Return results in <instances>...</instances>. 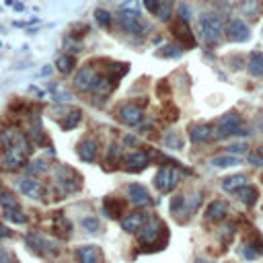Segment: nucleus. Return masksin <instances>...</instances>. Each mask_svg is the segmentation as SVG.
Returning <instances> with one entry per match:
<instances>
[{
  "label": "nucleus",
  "mask_w": 263,
  "mask_h": 263,
  "mask_svg": "<svg viewBox=\"0 0 263 263\" xmlns=\"http://www.w3.org/2000/svg\"><path fill=\"white\" fill-rule=\"evenodd\" d=\"M29 152H31V144H29V140L25 138V136L21 134L13 146L4 148V161L2 163H4L6 169H13L15 171V169L25 165Z\"/></svg>",
  "instance_id": "obj_1"
},
{
  "label": "nucleus",
  "mask_w": 263,
  "mask_h": 263,
  "mask_svg": "<svg viewBox=\"0 0 263 263\" xmlns=\"http://www.w3.org/2000/svg\"><path fill=\"white\" fill-rule=\"evenodd\" d=\"M105 78L99 76V72L93 66H83L81 70L74 74V88L81 90V93H88V90H99L105 87Z\"/></svg>",
  "instance_id": "obj_2"
},
{
  "label": "nucleus",
  "mask_w": 263,
  "mask_h": 263,
  "mask_svg": "<svg viewBox=\"0 0 263 263\" xmlns=\"http://www.w3.org/2000/svg\"><path fill=\"white\" fill-rule=\"evenodd\" d=\"M200 29H202V35H204V41L208 45H216L222 37V21L218 15L214 13H204L200 15Z\"/></svg>",
  "instance_id": "obj_3"
},
{
  "label": "nucleus",
  "mask_w": 263,
  "mask_h": 263,
  "mask_svg": "<svg viewBox=\"0 0 263 263\" xmlns=\"http://www.w3.org/2000/svg\"><path fill=\"white\" fill-rule=\"evenodd\" d=\"M224 35L228 41H234V43H245L251 39V31H249V25L243 21V19H228V23L224 25Z\"/></svg>",
  "instance_id": "obj_4"
},
{
  "label": "nucleus",
  "mask_w": 263,
  "mask_h": 263,
  "mask_svg": "<svg viewBox=\"0 0 263 263\" xmlns=\"http://www.w3.org/2000/svg\"><path fill=\"white\" fill-rule=\"evenodd\" d=\"M56 181H58V185L68 193L78 191L83 187L81 175H78L74 169H68V167H58V171H56Z\"/></svg>",
  "instance_id": "obj_5"
},
{
  "label": "nucleus",
  "mask_w": 263,
  "mask_h": 263,
  "mask_svg": "<svg viewBox=\"0 0 263 263\" xmlns=\"http://www.w3.org/2000/svg\"><path fill=\"white\" fill-rule=\"evenodd\" d=\"M177 183H179V171L175 167H161L158 169V173L154 177V185L158 191H173L177 187Z\"/></svg>",
  "instance_id": "obj_6"
},
{
  "label": "nucleus",
  "mask_w": 263,
  "mask_h": 263,
  "mask_svg": "<svg viewBox=\"0 0 263 263\" xmlns=\"http://www.w3.org/2000/svg\"><path fill=\"white\" fill-rule=\"evenodd\" d=\"M171 31H173L175 39L183 45V48H196V45H198V39H196V35H193V31L189 27V21H183V19L173 21Z\"/></svg>",
  "instance_id": "obj_7"
},
{
  "label": "nucleus",
  "mask_w": 263,
  "mask_h": 263,
  "mask_svg": "<svg viewBox=\"0 0 263 263\" xmlns=\"http://www.w3.org/2000/svg\"><path fill=\"white\" fill-rule=\"evenodd\" d=\"M238 125H241V116H238V113H234V111L226 113V116L220 119V123H218L216 136H218V138H226V136H231V134H236Z\"/></svg>",
  "instance_id": "obj_8"
},
{
  "label": "nucleus",
  "mask_w": 263,
  "mask_h": 263,
  "mask_svg": "<svg viewBox=\"0 0 263 263\" xmlns=\"http://www.w3.org/2000/svg\"><path fill=\"white\" fill-rule=\"evenodd\" d=\"M119 25L123 31L134 33V35H140L142 33V23H140V15L136 10H121L119 13Z\"/></svg>",
  "instance_id": "obj_9"
},
{
  "label": "nucleus",
  "mask_w": 263,
  "mask_h": 263,
  "mask_svg": "<svg viewBox=\"0 0 263 263\" xmlns=\"http://www.w3.org/2000/svg\"><path fill=\"white\" fill-rule=\"evenodd\" d=\"M142 109L134 103H125V105L119 109V121L125 125H138L142 123Z\"/></svg>",
  "instance_id": "obj_10"
},
{
  "label": "nucleus",
  "mask_w": 263,
  "mask_h": 263,
  "mask_svg": "<svg viewBox=\"0 0 263 263\" xmlns=\"http://www.w3.org/2000/svg\"><path fill=\"white\" fill-rule=\"evenodd\" d=\"M97 152H99V144L95 138H85L76 146V154L81 156L85 163H93L97 158Z\"/></svg>",
  "instance_id": "obj_11"
},
{
  "label": "nucleus",
  "mask_w": 263,
  "mask_h": 263,
  "mask_svg": "<svg viewBox=\"0 0 263 263\" xmlns=\"http://www.w3.org/2000/svg\"><path fill=\"white\" fill-rule=\"evenodd\" d=\"M138 233H140V243L142 245H152V243H156L158 234L165 233V226L156 224V222H146Z\"/></svg>",
  "instance_id": "obj_12"
},
{
  "label": "nucleus",
  "mask_w": 263,
  "mask_h": 263,
  "mask_svg": "<svg viewBox=\"0 0 263 263\" xmlns=\"http://www.w3.org/2000/svg\"><path fill=\"white\" fill-rule=\"evenodd\" d=\"M146 222H148V214L146 212H134V214H128L121 220V228L123 231H128V233H138Z\"/></svg>",
  "instance_id": "obj_13"
},
{
  "label": "nucleus",
  "mask_w": 263,
  "mask_h": 263,
  "mask_svg": "<svg viewBox=\"0 0 263 263\" xmlns=\"http://www.w3.org/2000/svg\"><path fill=\"white\" fill-rule=\"evenodd\" d=\"M128 198L132 200L134 205H148L152 202L150 193L146 191L144 185H140V183H132V185L128 187Z\"/></svg>",
  "instance_id": "obj_14"
},
{
  "label": "nucleus",
  "mask_w": 263,
  "mask_h": 263,
  "mask_svg": "<svg viewBox=\"0 0 263 263\" xmlns=\"http://www.w3.org/2000/svg\"><path fill=\"white\" fill-rule=\"evenodd\" d=\"M76 257L81 263H101V249L97 245H83L76 249Z\"/></svg>",
  "instance_id": "obj_15"
},
{
  "label": "nucleus",
  "mask_w": 263,
  "mask_h": 263,
  "mask_svg": "<svg viewBox=\"0 0 263 263\" xmlns=\"http://www.w3.org/2000/svg\"><path fill=\"white\" fill-rule=\"evenodd\" d=\"M19 189L25 193V196L33 198V200H41L43 196V187H41V183L35 181V179H31V177H25V179H21L19 181Z\"/></svg>",
  "instance_id": "obj_16"
},
{
  "label": "nucleus",
  "mask_w": 263,
  "mask_h": 263,
  "mask_svg": "<svg viewBox=\"0 0 263 263\" xmlns=\"http://www.w3.org/2000/svg\"><path fill=\"white\" fill-rule=\"evenodd\" d=\"M189 138H191V142H196V144L210 140L212 138V128L208 123H193L189 128Z\"/></svg>",
  "instance_id": "obj_17"
},
{
  "label": "nucleus",
  "mask_w": 263,
  "mask_h": 263,
  "mask_svg": "<svg viewBox=\"0 0 263 263\" xmlns=\"http://www.w3.org/2000/svg\"><path fill=\"white\" fill-rule=\"evenodd\" d=\"M247 70L253 78H261L263 76V52L255 50L253 54L249 56V64H247Z\"/></svg>",
  "instance_id": "obj_18"
},
{
  "label": "nucleus",
  "mask_w": 263,
  "mask_h": 263,
  "mask_svg": "<svg viewBox=\"0 0 263 263\" xmlns=\"http://www.w3.org/2000/svg\"><path fill=\"white\" fill-rule=\"evenodd\" d=\"M125 165H128L130 171H142L148 167V154L138 150V152H132L125 156Z\"/></svg>",
  "instance_id": "obj_19"
},
{
  "label": "nucleus",
  "mask_w": 263,
  "mask_h": 263,
  "mask_svg": "<svg viewBox=\"0 0 263 263\" xmlns=\"http://www.w3.org/2000/svg\"><path fill=\"white\" fill-rule=\"evenodd\" d=\"M212 167L216 169H228V167H236V165H241V158H238L236 154H231V152H226V154H218V156H214L212 161H210Z\"/></svg>",
  "instance_id": "obj_20"
},
{
  "label": "nucleus",
  "mask_w": 263,
  "mask_h": 263,
  "mask_svg": "<svg viewBox=\"0 0 263 263\" xmlns=\"http://www.w3.org/2000/svg\"><path fill=\"white\" fill-rule=\"evenodd\" d=\"M224 214H226V204L216 200L208 205V210H205V218H208L210 222H218V220L224 218Z\"/></svg>",
  "instance_id": "obj_21"
},
{
  "label": "nucleus",
  "mask_w": 263,
  "mask_h": 263,
  "mask_svg": "<svg viewBox=\"0 0 263 263\" xmlns=\"http://www.w3.org/2000/svg\"><path fill=\"white\" fill-rule=\"evenodd\" d=\"M236 198H238V202H243L245 205H253V204L257 202V198H259V193H257L255 187L243 185V187L236 189Z\"/></svg>",
  "instance_id": "obj_22"
},
{
  "label": "nucleus",
  "mask_w": 263,
  "mask_h": 263,
  "mask_svg": "<svg viewBox=\"0 0 263 263\" xmlns=\"http://www.w3.org/2000/svg\"><path fill=\"white\" fill-rule=\"evenodd\" d=\"M74 66H76V60L70 54H62V56H58V60H56V68H58V72H62V74H70L74 70Z\"/></svg>",
  "instance_id": "obj_23"
},
{
  "label": "nucleus",
  "mask_w": 263,
  "mask_h": 263,
  "mask_svg": "<svg viewBox=\"0 0 263 263\" xmlns=\"http://www.w3.org/2000/svg\"><path fill=\"white\" fill-rule=\"evenodd\" d=\"M243 185H247V175H233V177L222 179V189L224 191H236Z\"/></svg>",
  "instance_id": "obj_24"
},
{
  "label": "nucleus",
  "mask_w": 263,
  "mask_h": 263,
  "mask_svg": "<svg viewBox=\"0 0 263 263\" xmlns=\"http://www.w3.org/2000/svg\"><path fill=\"white\" fill-rule=\"evenodd\" d=\"M123 202L117 198H107L105 200V214H109V218H117L119 214H123Z\"/></svg>",
  "instance_id": "obj_25"
},
{
  "label": "nucleus",
  "mask_w": 263,
  "mask_h": 263,
  "mask_svg": "<svg viewBox=\"0 0 263 263\" xmlns=\"http://www.w3.org/2000/svg\"><path fill=\"white\" fill-rule=\"evenodd\" d=\"M183 52L185 50H183L181 43H167L158 50V56H161V58H181Z\"/></svg>",
  "instance_id": "obj_26"
},
{
  "label": "nucleus",
  "mask_w": 263,
  "mask_h": 263,
  "mask_svg": "<svg viewBox=\"0 0 263 263\" xmlns=\"http://www.w3.org/2000/svg\"><path fill=\"white\" fill-rule=\"evenodd\" d=\"M238 6H241V13L251 19H257L259 8H261L257 0H238Z\"/></svg>",
  "instance_id": "obj_27"
},
{
  "label": "nucleus",
  "mask_w": 263,
  "mask_h": 263,
  "mask_svg": "<svg viewBox=\"0 0 263 263\" xmlns=\"http://www.w3.org/2000/svg\"><path fill=\"white\" fill-rule=\"evenodd\" d=\"M81 119H83V111H81V109L68 111V113H66V119L62 121V128H64V130H72V128H76V125L81 123Z\"/></svg>",
  "instance_id": "obj_28"
},
{
  "label": "nucleus",
  "mask_w": 263,
  "mask_h": 263,
  "mask_svg": "<svg viewBox=\"0 0 263 263\" xmlns=\"http://www.w3.org/2000/svg\"><path fill=\"white\" fill-rule=\"evenodd\" d=\"M27 243L35 249V251H48L50 247H52V243L50 241H45L43 236H39V234H27Z\"/></svg>",
  "instance_id": "obj_29"
},
{
  "label": "nucleus",
  "mask_w": 263,
  "mask_h": 263,
  "mask_svg": "<svg viewBox=\"0 0 263 263\" xmlns=\"http://www.w3.org/2000/svg\"><path fill=\"white\" fill-rule=\"evenodd\" d=\"M95 21H97V25H99V27L107 29V27H111L113 17H111L109 10H105V8H97V10H95Z\"/></svg>",
  "instance_id": "obj_30"
},
{
  "label": "nucleus",
  "mask_w": 263,
  "mask_h": 263,
  "mask_svg": "<svg viewBox=\"0 0 263 263\" xmlns=\"http://www.w3.org/2000/svg\"><path fill=\"white\" fill-rule=\"evenodd\" d=\"M4 218L10 220V222H15V224H25L27 222V216L19 210V205L17 208H6L4 210Z\"/></svg>",
  "instance_id": "obj_31"
},
{
  "label": "nucleus",
  "mask_w": 263,
  "mask_h": 263,
  "mask_svg": "<svg viewBox=\"0 0 263 263\" xmlns=\"http://www.w3.org/2000/svg\"><path fill=\"white\" fill-rule=\"evenodd\" d=\"M19 132L17 130H13V128H6V130H2L0 132V144H2L4 148H8V146H13L15 142H17V138H19Z\"/></svg>",
  "instance_id": "obj_32"
},
{
  "label": "nucleus",
  "mask_w": 263,
  "mask_h": 263,
  "mask_svg": "<svg viewBox=\"0 0 263 263\" xmlns=\"http://www.w3.org/2000/svg\"><path fill=\"white\" fill-rule=\"evenodd\" d=\"M165 146L167 148H173V150H179V148H183V140L179 138L175 132H169L165 136Z\"/></svg>",
  "instance_id": "obj_33"
},
{
  "label": "nucleus",
  "mask_w": 263,
  "mask_h": 263,
  "mask_svg": "<svg viewBox=\"0 0 263 263\" xmlns=\"http://www.w3.org/2000/svg\"><path fill=\"white\" fill-rule=\"evenodd\" d=\"M83 228L87 233H97L99 231V220L95 218V216H87V218H83Z\"/></svg>",
  "instance_id": "obj_34"
},
{
  "label": "nucleus",
  "mask_w": 263,
  "mask_h": 263,
  "mask_svg": "<svg viewBox=\"0 0 263 263\" xmlns=\"http://www.w3.org/2000/svg\"><path fill=\"white\" fill-rule=\"evenodd\" d=\"M247 161H249V165H253V167H263V152L261 150L249 152L247 154Z\"/></svg>",
  "instance_id": "obj_35"
},
{
  "label": "nucleus",
  "mask_w": 263,
  "mask_h": 263,
  "mask_svg": "<svg viewBox=\"0 0 263 263\" xmlns=\"http://www.w3.org/2000/svg\"><path fill=\"white\" fill-rule=\"evenodd\" d=\"M56 228H60L64 234H68V231H70V222L66 220L64 214H58V216H56Z\"/></svg>",
  "instance_id": "obj_36"
},
{
  "label": "nucleus",
  "mask_w": 263,
  "mask_h": 263,
  "mask_svg": "<svg viewBox=\"0 0 263 263\" xmlns=\"http://www.w3.org/2000/svg\"><path fill=\"white\" fill-rule=\"evenodd\" d=\"M43 171H48V163L37 158V161H33L29 165V173H43Z\"/></svg>",
  "instance_id": "obj_37"
},
{
  "label": "nucleus",
  "mask_w": 263,
  "mask_h": 263,
  "mask_svg": "<svg viewBox=\"0 0 263 263\" xmlns=\"http://www.w3.org/2000/svg\"><path fill=\"white\" fill-rule=\"evenodd\" d=\"M0 204L4 205V210H6V208H17V205H19L17 200L10 196V193H0Z\"/></svg>",
  "instance_id": "obj_38"
},
{
  "label": "nucleus",
  "mask_w": 263,
  "mask_h": 263,
  "mask_svg": "<svg viewBox=\"0 0 263 263\" xmlns=\"http://www.w3.org/2000/svg\"><path fill=\"white\" fill-rule=\"evenodd\" d=\"M156 17L161 19V21H169V19H171V4H169V2H161Z\"/></svg>",
  "instance_id": "obj_39"
},
{
  "label": "nucleus",
  "mask_w": 263,
  "mask_h": 263,
  "mask_svg": "<svg viewBox=\"0 0 263 263\" xmlns=\"http://www.w3.org/2000/svg\"><path fill=\"white\" fill-rule=\"evenodd\" d=\"M177 17L183 19V21H189V19H191V8H189V4L181 2L179 8H177Z\"/></svg>",
  "instance_id": "obj_40"
},
{
  "label": "nucleus",
  "mask_w": 263,
  "mask_h": 263,
  "mask_svg": "<svg viewBox=\"0 0 263 263\" xmlns=\"http://www.w3.org/2000/svg\"><path fill=\"white\" fill-rule=\"evenodd\" d=\"M142 4H144V8L150 15H156L158 13V6H161V0H142Z\"/></svg>",
  "instance_id": "obj_41"
},
{
  "label": "nucleus",
  "mask_w": 263,
  "mask_h": 263,
  "mask_svg": "<svg viewBox=\"0 0 263 263\" xmlns=\"http://www.w3.org/2000/svg\"><path fill=\"white\" fill-rule=\"evenodd\" d=\"M156 93L167 97V95L171 93V87H169V83H167V81H158V83H156Z\"/></svg>",
  "instance_id": "obj_42"
},
{
  "label": "nucleus",
  "mask_w": 263,
  "mask_h": 263,
  "mask_svg": "<svg viewBox=\"0 0 263 263\" xmlns=\"http://www.w3.org/2000/svg\"><path fill=\"white\" fill-rule=\"evenodd\" d=\"M183 204H185V198H183V196H175L173 202H171V210H173V212H179Z\"/></svg>",
  "instance_id": "obj_43"
},
{
  "label": "nucleus",
  "mask_w": 263,
  "mask_h": 263,
  "mask_svg": "<svg viewBox=\"0 0 263 263\" xmlns=\"http://www.w3.org/2000/svg\"><path fill=\"white\" fill-rule=\"evenodd\" d=\"M228 152L231 154H243V152H247V146L245 144H233V146H228Z\"/></svg>",
  "instance_id": "obj_44"
},
{
  "label": "nucleus",
  "mask_w": 263,
  "mask_h": 263,
  "mask_svg": "<svg viewBox=\"0 0 263 263\" xmlns=\"http://www.w3.org/2000/svg\"><path fill=\"white\" fill-rule=\"evenodd\" d=\"M136 8H138V2H136V0H128V2L121 4V10H136ZM136 13H138V10H136Z\"/></svg>",
  "instance_id": "obj_45"
},
{
  "label": "nucleus",
  "mask_w": 263,
  "mask_h": 263,
  "mask_svg": "<svg viewBox=\"0 0 263 263\" xmlns=\"http://www.w3.org/2000/svg\"><path fill=\"white\" fill-rule=\"evenodd\" d=\"M0 263H13V257L4 253V251H0Z\"/></svg>",
  "instance_id": "obj_46"
},
{
  "label": "nucleus",
  "mask_w": 263,
  "mask_h": 263,
  "mask_svg": "<svg viewBox=\"0 0 263 263\" xmlns=\"http://www.w3.org/2000/svg\"><path fill=\"white\" fill-rule=\"evenodd\" d=\"M4 236H10V231H8L6 226L0 224V238H4Z\"/></svg>",
  "instance_id": "obj_47"
},
{
  "label": "nucleus",
  "mask_w": 263,
  "mask_h": 263,
  "mask_svg": "<svg viewBox=\"0 0 263 263\" xmlns=\"http://www.w3.org/2000/svg\"><path fill=\"white\" fill-rule=\"evenodd\" d=\"M125 144H136V142H138V140H136L134 138V136H125V140H123Z\"/></svg>",
  "instance_id": "obj_48"
},
{
  "label": "nucleus",
  "mask_w": 263,
  "mask_h": 263,
  "mask_svg": "<svg viewBox=\"0 0 263 263\" xmlns=\"http://www.w3.org/2000/svg\"><path fill=\"white\" fill-rule=\"evenodd\" d=\"M4 4H6V6H13L15 2H13V0H4Z\"/></svg>",
  "instance_id": "obj_49"
},
{
  "label": "nucleus",
  "mask_w": 263,
  "mask_h": 263,
  "mask_svg": "<svg viewBox=\"0 0 263 263\" xmlns=\"http://www.w3.org/2000/svg\"><path fill=\"white\" fill-rule=\"evenodd\" d=\"M196 263H212V261H205V259H198Z\"/></svg>",
  "instance_id": "obj_50"
},
{
  "label": "nucleus",
  "mask_w": 263,
  "mask_h": 263,
  "mask_svg": "<svg viewBox=\"0 0 263 263\" xmlns=\"http://www.w3.org/2000/svg\"><path fill=\"white\" fill-rule=\"evenodd\" d=\"M259 128H261V130H263V121H261V123H259Z\"/></svg>",
  "instance_id": "obj_51"
},
{
  "label": "nucleus",
  "mask_w": 263,
  "mask_h": 263,
  "mask_svg": "<svg viewBox=\"0 0 263 263\" xmlns=\"http://www.w3.org/2000/svg\"><path fill=\"white\" fill-rule=\"evenodd\" d=\"M259 150H261V152H263V146H261V148H259Z\"/></svg>",
  "instance_id": "obj_52"
},
{
  "label": "nucleus",
  "mask_w": 263,
  "mask_h": 263,
  "mask_svg": "<svg viewBox=\"0 0 263 263\" xmlns=\"http://www.w3.org/2000/svg\"><path fill=\"white\" fill-rule=\"evenodd\" d=\"M0 187H2V185H0Z\"/></svg>",
  "instance_id": "obj_53"
},
{
  "label": "nucleus",
  "mask_w": 263,
  "mask_h": 263,
  "mask_svg": "<svg viewBox=\"0 0 263 263\" xmlns=\"http://www.w3.org/2000/svg\"><path fill=\"white\" fill-rule=\"evenodd\" d=\"M261 179H263V177H261Z\"/></svg>",
  "instance_id": "obj_54"
}]
</instances>
